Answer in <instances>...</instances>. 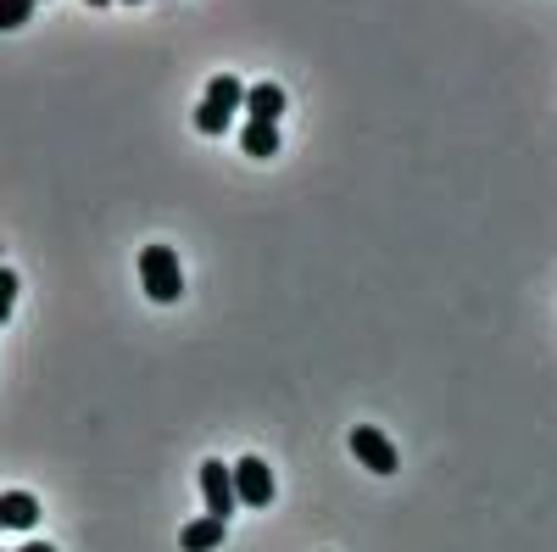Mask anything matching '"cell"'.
Wrapping results in <instances>:
<instances>
[{"label": "cell", "instance_id": "1", "mask_svg": "<svg viewBox=\"0 0 557 552\" xmlns=\"http://www.w3.org/2000/svg\"><path fill=\"white\" fill-rule=\"evenodd\" d=\"M139 285H146V296L151 302H178L184 296V268H178V252L173 246H162V241H151L146 252H139Z\"/></svg>", "mask_w": 557, "mask_h": 552}, {"label": "cell", "instance_id": "9", "mask_svg": "<svg viewBox=\"0 0 557 552\" xmlns=\"http://www.w3.org/2000/svg\"><path fill=\"white\" fill-rule=\"evenodd\" d=\"M240 151L257 157V162L273 157V151H278V123H246V128H240Z\"/></svg>", "mask_w": 557, "mask_h": 552}, {"label": "cell", "instance_id": "6", "mask_svg": "<svg viewBox=\"0 0 557 552\" xmlns=\"http://www.w3.org/2000/svg\"><path fill=\"white\" fill-rule=\"evenodd\" d=\"M39 525V496L34 491H0V530H34Z\"/></svg>", "mask_w": 557, "mask_h": 552}, {"label": "cell", "instance_id": "3", "mask_svg": "<svg viewBox=\"0 0 557 552\" xmlns=\"http://www.w3.org/2000/svg\"><path fill=\"white\" fill-rule=\"evenodd\" d=\"M201 496H207V514L212 519H235V508H240V496H235V475L223 469V457H207L201 464Z\"/></svg>", "mask_w": 557, "mask_h": 552}, {"label": "cell", "instance_id": "8", "mask_svg": "<svg viewBox=\"0 0 557 552\" xmlns=\"http://www.w3.org/2000/svg\"><path fill=\"white\" fill-rule=\"evenodd\" d=\"M223 536H228V525L207 514V519H190V525H184L178 547H184V552H218V547H223Z\"/></svg>", "mask_w": 557, "mask_h": 552}, {"label": "cell", "instance_id": "2", "mask_svg": "<svg viewBox=\"0 0 557 552\" xmlns=\"http://www.w3.org/2000/svg\"><path fill=\"white\" fill-rule=\"evenodd\" d=\"M240 107H246V84H240L235 73H218V78L207 84L201 107H196V134H223L228 118H235Z\"/></svg>", "mask_w": 557, "mask_h": 552}, {"label": "cell", "instance_id": "7", "mask_svg": "<svg viewBox=\"0 0 557 552\" xmlns=\"http://www.w3.org/2000/svg\"><path fill=\"white\" fill-rule=\"evenodd\" d=\"M246 112H251V123H278L285 118V89L278 84H251L246 89Z\"/></svg>", "mask_w": 557, "mask_h": 552}, {"label": "cell", "instance_id": "11", "mask_svg": "<svg viewBox=\"0 0 557 552\" xmlns=\"http://www.w3.org/2000/svg\"><path fill=\"white\" fill-rule=\"evenodd\" d=\"M17 273L12 268H0V330H7V318H12V307H17Z\"/></svg>", "mask_w": 557, "mask_h": 552}, {"label": "cell", "instance_id": "4", "mask_svg": "<svg viewBox=\"0 0 557 552\" xmlns=\"http://www.w3.org/2000/svg\"><path fill=\"white\" fill-rule=\"evenodd\" d=\"M351 452H357V464L362 469H374V475H396L401 469V457H396V441L374 425H357L351 430Z\"/></svg>", "mask_w": 557, "mask_h": 552}, {"label": "cell", "instance_id": "14", "mask_svg": "<svg viewBox=\"0 0 557 552\" xmlns=\"http://www.w3.org/2000/svg\"><path fill=\"white\" fill-rule=\"evenodd\" d=\"M34 7H39V0H34Z\"/></svg>", "mask_w": 557, "mask_h": 552}, {"label": "cell", "instance_id": "12", "mask_svg": "<svg viewBox=\"0 0 557 552\" xmlns=\"http://www.w3.org/2000/svg\"><path fill=\"white\" fill-rule=\"evenodd\" d=\"M17 552H57L51 541H28V547H17Z\"/></svg>", "mask_w": 557, "mask_h": 552}, {"label": "cell", "instance_id": "5", "mask_svg": "<svg viewBox=\"0 0 557 552\" xmlns=\"http://www.w3.org/2000/svg\"><path fill=\"white\" fill-rule=\"evenodd\" d=\"M228 475H235L240 508H268L273 502V469L262 464V457H240V464H228Z\"/></svg>", "mask_w": 557, "mask_h": 552}, {"label": "cell", "instance_id": "10", "mask_svg": "<svg viewBox=\"0 0 557 552\" xmlns=\"http://www.w3.org/2000/svg\"><path fill=\"white\" fill-rule=\"evenodd\" d=\"M34 17V0H0V34H12Z\"/></svg>", "mask_w": 557, "mask_h": 552}, {"label": "cell", "instance_id": "13", "mask_svg": "<svg viewBox=\"0 0 557 552\" xmlns=\"http://www.w3.org/2000/svg\"><path fill=\"white\" fill-rule=\"evenodd\" d=\"M89 7H112V0H89Z\"/></svg>", "mask_w": 557, "mask_h": 552}]
</instances>
